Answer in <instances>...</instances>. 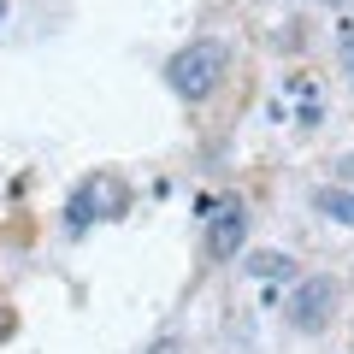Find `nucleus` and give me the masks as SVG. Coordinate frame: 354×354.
Returning <instances> with one entry per match:
<instances>
[{
	"label": "nucleus",
	"instance_id": "nucleus-1",
	"mask_svg": "<svg viewBox=\"0 0 354 354\" xmlns=\"http://www.w3.org/2000/svg\"><path fill=\"white\" fill-rule=\"evenodd\" d=\"M225 71H230V48L213 41V36L189 41V48H177L171 59H165V83H171L183 101H207V95L225 83Z\"/></svg>",
	"mask_w": 354,
	"mask_h": 354
},
{
	"label": "nucleus",
	"instance_id": "nucleus-2",
	"mask_svg": "<svg viewBox=\"0 0 354 354\" xmlns=\"http://www.w3.org/2000/svg\"><path fill=\"white\" fill-rule=\"evenodd\" d=\"M330 313H337V283H330V278H301L290 290V301H283V319H290L295 330H307V337L325 330Z\"/></svg>",
	"mask_w": 354,
	"mask_h": 354
},
{
	"label": "nucleus",
	"instance_id": "nucleus-3",
	"mask_svg": "<svg viewBox=\"0 0 354 354\" xmlns=\"http://www.w3.org/2000/svg\"><path fill=\"white\" fill-rule=\"evenodd\" d=\"M113 213H124V183H118L113 171H101V177H88L83 189L71 195L65 225H71V230H88V218H113Z\"/></svg>",
	"mask_w": 354,
	"mask_h": 354
},
{
	"label": "nucleus",
	"instance_id": "nucleus-4",
	"mask_svg": "<svg viewBox=\"0 0 354 354\" xmlns=\"http://www.w3.org/2000/svg\"><path fill=\"white\" fill-rule=\"evenodd\" d=\"M242 236H248V207L242 201H207V254L213 260H230V254L242 248Z\"/></svg>",
	"mask_w": 354,
	"mask_h": 354
},
{
	"label": "nucleus",
	"instance_id": "nucleus-5",
	"mask_svg": "<svg viewBox=\"0 0 354 354\" xmlns=\"http://www.w3.org/2000/svg\"><path fill=\"white\" fill-rule=\"evenodd\" d=\"M313 207L325 218H337V225H354V189H330L325 183V189H313Z\"/></svg>",
	"mask_w": 354,
	"mask_h": 354
},
{
	"label": "nucleus",
	"instance_id": "nucleus-6",
	"mask_svg": "<svg viewBox=\"0 0 354 354\" xmlns=\"http://www.w3.org/2000/svg\"><path fill=\"white\" fill-rule=\"evenodd\" d=\"M248 272H254V278H290V254H272V248H266V254H254V260H248Z\"/></svg>",
	"mask_w": 354,
	"mask_h": 354
},
{
	"label": "nucleus",
	"instance_id": "nucleus-7",
	"mask_svg": "<svg viewBox=\"0 0 354 354\" xmlns=\"http://www.w3.org/2000/svg\"><path fill=\"white\" fill-rule=\"evenodd\" d=\"M342 71L354 77V24H342Z\"/></svg>",
	"mask_w": 354,
	"mask_h": 354
},
{
	"label": "nucleus",
	"instance_id": "nucleus-8",
	"mask_svg": "<svg viewBox=\"0 0 354 354\" xmlns=\"http://www.w3.org/2000/svg\"><path fill=\"white\" fill-rule=\"evenodd\" d=\"M142 354H177V342H171V337H160V342H148Z\"/></svg>",
	"mask_w": 354,
	"mask_h": 354
},
{
	"label": "nucleus",
	"instance_id": "nucleus-9",
	"mask_svg": "<svg viewBox=\"0 0 354 354\" xmlns=\"http://www.w3.org/2000/svg\"><path fill=\"white\" fill-rule=\"evenodd\" d=\"M6 330H12V313H6V307H0V337H6Z\"/></svg>",
	"mask_w": 354,
	"mask_h": 354
},
{
	"label": "nucleus",
	"instance_id": "nucleus-10",
	"mask_svg": "<svg viewBox=\"0 0 354 354\" xmlns=\"http://www.w3.org/2000/svg\"><path fill=\"white\" fill-rule=\"evenodd\" d=\"M319 6H342V0H319Z\"/></svg>",
	"mask_w": 354,
	"mask_h": 354
},
{
	"label": "nucleus",
	"instance_id": "nucleus-11",
	"mask_svg": "<svg viewBox=\"0 0 354 354\" xmlns=\"http://www.w3.org/2000/svg\"><path fill=\"white\" fill-rule=\"evenodd\" d=\"M0 12H6V0H0Z\"/></svg>",
	"mask_w": 354,
	"mask_h": 354
}]
</instances>
